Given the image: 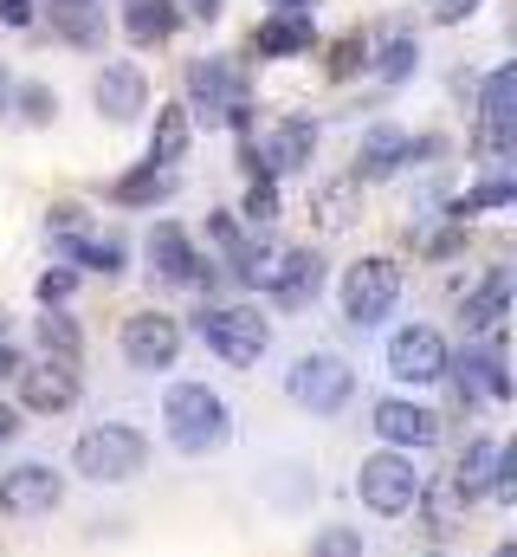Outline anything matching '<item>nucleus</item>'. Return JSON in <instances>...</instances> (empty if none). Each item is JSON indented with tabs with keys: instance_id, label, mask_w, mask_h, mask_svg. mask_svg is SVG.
I'll return each mask as SVG.
<instances>
[{
	"instance_id": "f03ea898",
	"label": "nucleus",
	"mask_w": 517,
	"mask_h": 557,
	"mask_svg": "<svg viewBox=\"0 0 517 557\" xmlns=\"http://www.w3.org/2000/svg\"><path fill=\"white\" fill-rule=\"evenodd\" d=\"M149 467V441L124 428V421H104V428H85L72 441V473H85L91 486H124Z\"/></svg>"
},
{
	"instance_id": "c9c22d12",
	"label": "nucleus",
	"mask_w": 517,
	"mask_h": 557,
	"mask_svg": "<svg viewBox=\"0 0 517 557\" xmlns=\"http://www.w3.org/2000/svg\"><path fill=\"white\" fill-rule=\"evenodd\" d=\"M356 65H369V39H363V33H350V39L330 46V72H337V78H350Z\"/></svg>"
},
{
	"instance_id": "ddd939ff",
	"label": "nucleus",
	"mask_w": 517,
	"mask_h": 557,
	"mask_svg": "<svg viewBox=\"0 0 517 557\" xmlns=\"http://www.w3.org/2000/svg\"><path fill=\"white\" fill-rule=\"evenodd\" d=\"M91 104H98V117H111V124H136L142 111H149V78H142V65H104L98 72V85H91Z\"/></svg>"
},
{
	"instance_id": "ea45409f",
	"label": "nucleus",
	"mask_w": 517,
	"mask_h": 557,
	"mask_svg": "<svg viewBox=\"0 0 517 557\" xmlns=\"http://www.w3.org/2000/svg\"><path fill=\"white\" fill-rule=\"evenodd\" d=\"M220 7H227V0H175V13H188V20H207V26L220 20Z\"/></svg>"
},
{
	"instance_id": "473e14b6",
	"label": "nucleus",
	"mask_w": 517,
	"mask_h": 557,
	"mask_svg": "<svg viewBox=\"0 0 517 557\" xmlns=\"http://www.w3.org/2000/svg\"><path fill=\"white\" fill-rule=\"evenodd\" d=\"M13 104H20L26 124H52L59 117V91H46V85H13Z\"/></svg>"
},
{
	"instance_id": "49530a36",
	"label": "nucleus",
	"mask_w": 517,
	"mask_h": 557,
	"mask_svg": "<svg viewBox=\"0 0 517 557\" xmlns=\"http://www.w3.org/2000/svg\"><path fill=\"white\" fill-rule=\"evenodd\" d=\"M492 557H517V552H512V545H499V552H492Z\"/></svg>"
},
{
	"instance_id": "1a4fd4ad",
	"label": "nucleus",
	"mask_w": 517,
	"mask_h": 557,
	"mask_svg": "<svg viewBox=\"0 0 517 557\" xmlns=\"http://www.w3.org/2000/svg\"><path fill=\"white\" fill-rule=\"evenodd\" d=\"M65 499V480L46 467V460H20L0 473V512L7 519H39V512H59Z\"/></svg>"
},
{
	"instance_id": "de8ad7c7",
	"label": "nucleus",
	"mask_w": 517,
	"mask_h": 557,
	"mask_svg": "<svg viewBox=\"0 0 517 557\" xmlns=\"http://www.w3.org/2000/svg\"><path fill=\"white\" fill-rule=\"evenodd\" d=\"M0 344H7V318H0Z\"/></svg>"
},
{
	"instance_id": "4be33fe9",
	"label": "nucleus",
	"mask_w": 517,
	"mask_h": 557,
	"mask_svg": "<svg viewBox=\"0 0 517 557\" xmlns=\"http://www.w3.org/2000/svg\"><path fill=\"white\" fill-rule=\"evenodd\" d=\"M265 292H272L278 305H311V298L324 292V260H317V253H278Z\"/></svg>"
},
{
	"instance_id": "dca6fc26",
	"label": "nucleus",
	"mask_w": 517,
	"mask_h": 557,
	"mask_svg": "<svg viewBox=\"0 0 517 557\" xmlns=\"http://www.w3.org/2000/svg\"><path fill=\"white\" fill-rule=\"evenodd\" d=\"M311 39H317V26H311L304 7H272L253 33V52H265V59H298V52H311Z\"/></svg>"
},
{
	"instance_id": "c756f323",
	"label": "nucleus",
	"mask_w": 517,
	"mask_h": 557,
	"mask_svg": "<svg viewBox=\"0 0 517 557\" xmlns=\"http://www.w3.org/2000/svg\"><path fill=\"white\" fill-rule=\"evenodd\" d=\"M72 260H78L85 273L117 278L124 273V240H111V234H104V240H98V234H78V240H72Z\"/></svg>"
},
{
	"instance_id": "412c9836",
	"label": "nucleus",
	"mask_w": 517,
	"mask_h": 557,
	"mask_svg": "<svg viewBox=\"0 0 517 557\" xmlns=\"http://www.w3.org/2000/svg\"><path fill=\"white\" fill-rule=\"evenodd\" d=\"M369 72H376V85H407L420 72V39L407 26H388L382 39L369 46Z\"/></svg>"
},
{
	"instance_id": "cd10ccee",
	"label": "nucleus",
	"mask_w": 517,
	"mask_h": 557,
	"mask_svg": "<svg viewBox=\"0 0 517 557\" xmlns=\"http://www.w3.org/2000/svg\"><path fill=\"white\" fill-rule=\"evenodd\" d=\"M52 26L72 46H104V7H91V0H59L52 7Z\"/></svg>"
},
{
	"instance_id": "37998d69",
	"label": "nucleus",
	"mask_w": 517,
	"mask_h": 557,
	"mask_svg": "<svg viewBox=\"0 0 517 557\" xmlns=\"http://www.w3.org/2000/svg\"><path fill=\"white\" fill-rule=\"evenodd\" d=\"M13 434H20V416H13V409H0V441H13Z\"/></svg>"
},
{
	"instance_id": "6e6552de",
	"label": "nucleus",
	"mask_w": 517,
	"mask_h": 557,
	"mask_svg": "<svg viewBox=\"0 0 517 557\" xmlns=\"http://www.w3.org/2000/svg\"><path fill=\"white\" fill-rule=\"evenodd\" d=\"M453 370V357H446V337L433 331V324H407V331H394L388 337V376L394 383H440Z\"/></svg>"
},
{
	"instance_id": "a211bd4d",
	"label": "nucleus",
	"mask_w": 517,
	"mask_h": 557,
	"mask_svg": "<svg viewBox=\"0 0 517 557\" xmlns=\"http://www.w3.org/2000/svg\"><path fill=\"white\" fill-rule=\"evenodd\" d=\"M149 267L162 285H201V253H194V240L175 227V221H162L155 234H149Z\"/></svg>"
},
{
	"instance_id": "9d476101",
	"label": "nucleus",
	"mask_w": 517,
	"mask_h": 557,
	"mask_svg": "<svg viewBox=\"0 0 517 557\" xmlns=\"http://www.w3.org/2000/svg\"><path fill=\"white\" fill-rule=\"evenodd\" d=\"M311 149H317V124H311V117H285V124H272L258 143H247V169L272 182V175L304 169V162H311Z\"/></svg>"
},
{
	"instance_id": "9b49d317",
	"label": "nucleus",
	"mask_w": 517,
	"mask_h": 557,
	"mask_svg": "<svg viewBox=\"0 0 517 557\" xmlns=\"http://www.w3.org/2000/svg\"><path fill=\"white\" fill-rule=\"evenodd\" d=\"M181 357V324L168 311H136L124 318V363L129 370H175Z\"/></svg>"
},
{
	"instance_id": "79ce46f5",
	"label": "nucleus",
	"mask_w": 517,
	"mask_h": 557,
	"mask_svg": "<svg viewBox=\"0 0 517 557\" xmlns=\"http://www.w3.org/2000/svg\"><path fill=\"white\" fill-rule=\"evenodd\" d=\"M20 370H26V363H20V350H13V344H0V376H20Z\"/></svg>"
},
{
	"instance_id": "20e7f679",
	"label": "nucleus",
	"mask_w": 517,
	"mask_h": 557,
	"mask_svg": "<svg viewBox=\"0 0 517 557\" xmlns=\"http://www.w3.org/2000/svg\"><path fill=\"white\" fill-rule=\"evenodd\" d=\"M285 396L311 416H337L350 396H356V370L337 357V350H304L291 370H285Z\"/></svg>"
},
{
	"instance_id": "2eb2a0df",
	"label": "nucleus",
	"mask_w": 517,
	"mask_h": 557,
	"mask_svg": "<svg viewBox=\"0 0 517 557\" xmlns=\"http://www.w3.org/2000/svg\"><path fill=\"white\" fill-rule=\"evenodd\" d=\"M72 403H78V370L72 363H33V370H20V409L65 416Z\"/></svg>"
},
{
	"instance_id": "bb28decb",
	"label": "nucleus",
	"mask_w": 517,
	"mask_h": 557,
	"mask_svg": "<svg viewBox=\"0 0 517 557\" xmlns=\"http://www.w3.org/2000/svg\"><path fill=\"white\" fill-rule=\"evenodd\" d=\"M175 0H124V33L136 46H162L168 33H175Z\"/></svg>"
},
{
	"instance_id": "e433bc0d",
	"label": "nucleus",
	"mask_w": 517,
	"mask_h": 557,
	"mask_svg": "<svg viewBox=\"0 0 517 557\" xmlns=\"http://www.w3.org/2000/svg\"><path fill=\"white\" fill-rule=\"evenodd\" d=\"M46 234H59V240H78V234H85V208H78V201H59V208L46 214Z\"/></svg>"
},
{
	"instance_id": "4468645a",
	"label": "nucleus",
	"mask_w": 517,
	"mask_h": 557,
	"mask_svg": "<svg viewBox=\"0 0 517 557\" xmlns=\"http://www.w3.org/2000/svg\"><path fill=\"white\" fill-rule=\"evenodd\" d=\"M512 98H517V72L512 65H492L486 72V91H479V143L492 149V156H505L512 149Z\"/></svg>"
},
{
	"instance_id": "6ab92c4d",
	"label": "nucleus",
	"mask_w": 517,
	"mask_h": 557,
	"mask_svg": "<svg viewBox=\"0 0 517 557\" xmlns=\"http://www.w3.org/2000/svg\"><path fill=\"white\" fill-rule=\"evenodd\" d=\"M401 162H414V137L394 131V124H376V131L363 137V149H356V182H382Z\"/></svg>"
},
{
	"instance_id": "a18cd8bd",
	"label": "nucleus",
	"mask_w": 517,
	"mask_h": 557,
	"mask_svg": "<svg viewBox=\"0 0 517 557\" xmlns=\"http://www.w3.org/2000/svg\"><path fill=\"white\" fill-rule=\"evenodd\" d=\"M272 7H304V13H311V0H272Z\"/></svg>"
},
{
	"instance_id": "f257e3e1",
	"label": "nucleus",
	"mask_w": 517,
	"mask_h": 557,
	"mask_svg": "<svg viewBox=\"0 0 517 557\" xmlns=\"http://www.w3.org/2000/svg\"><path fill=\"white\" fill-rule=\"evenodd\" d=\"M162 428H168V447L201 460V454H220L234 441V409L207 389V383H175L162 396Z\"/></svg>"
},
{
	"instance_id": "b1692460",
	"label": "nucleus",
	"mask_w": 517,
	"mask_h": 557,
	"mask_svg": "<svg viewBox=\"0 0 517 557\" xmlns=\"http://www.w3.org/2000/svg\"><path fill=\"white\" fill-rule=\"evenodd\" d=\"M188 143H194L188 104H162V111H155V131H149V162H155V169H175V162L188 156Z\"/></svg>"
},
{
	"instance_id": "2f4dec72",
	"label": "nucleus",
	"mask_w": 517,
	"mask_h": 557,
	"mask_svg": "<svg viewBox=\"0 0 517 557\" xmlns=\"http://www.w3.org/2000/svg\"><path fill=\"white\" fill-rule=\"evenodd\" d=\"M304 557H363V532L356 525H324Z\"/></svg>"
},
{
	"instance_id": "393cba45",
	"label": "nucleus",
	"mask_w": 517,
	"mask_h": 557,
	"mask_svg": "<svg viewBox=\"0 0 517 557\" xmlns=\"http://www.w3.org/2000/svg\"><path fill=\"white\" fill-rule=\"evenodd\" d=\"M499 460H505V447H499V441H472L446 480L459 486V499H479V493H492V480H499Z\"/></svg>"
},
{
	"instance_id": "0eeeda50",
	"label": "nucleus",
	"mask_w": 517,
	"mask_h": 557,
	"mask_svg": "<svg viewBox=\"0 0 517 557\" xmlns=\"http://www.w3.org/2000/svg\"><path fill=\"white\" fill-rule=\"evenodd\" d=\"M420 473H414V454H369L363 467H356V493H363V506L369 512H382V519H401V512H414L420 506Z\"/></svg>"
},
{
	"instance_id": "c03bdc74",
	"label": "nucleus",
	"mask_w": 517,
	"mask_h": 557,
	"mask_svg": "<svg viewBox=\"0 0 517 557\" xmlns=\"http://www.w3.org/2000/svg\"><path fill=\"white\" fill-rule=\"evenodd\" d=\"M13 98V72H7V59H0V104Z\"/></svg>"
},
{
	"instance_id": "aec40b11",
	"label": "nucleus",
	"mask_w": 517,
	"mask_h": 557,
	"mask_svg": "<svg viewBox=\"0 0 517 557\" xmlns=\"http://www.w3.org/2000/svg\"><path fill=\"white\" fill-rule=\"evenodd\" d=\"M505 305H512V273H505V267H492L479 292H466L459 318H466V331H479V337H499V331H505Z\"/></svg>"
},
{
	"instance_id": "a19ab883",
	"label": "nucleus",
	"mask_w": 517,
	"mask_h": 557,
	"mask_svg": "<svg viewBox=\"0 0 517 557\" xmlns=\"http://www.w3.org/2000/svg\"><path fill=\"white\" fill-rule=\"evenodd\" d=\"M0 20L7 26H33V0H0Z\"/></svg>"
},
{
	"instance_id": "f8f14e48",
	"label": "nucleus",
	"mask_w": 517,
	"mask_h": 557,
	"mask_svg": "<svg viewBox=\"0 0 517 557\" xmlns=\"http://www.w3.org/2000/svg\"><path fill=\"white\" fill-rule=\"evenodd\" d=\"M376 434H382L394 454H420V447H433V441H440V416H433L427 403L388 396V403H376Z\"/></svg>"
},
{
	"instance_id": "7ed1b4c3",
	"label": "nucleus",
	"mask_w": 517,
	"mask_h": 557,
	"mask_svg": "<svg viewBox=\"0 0 517 557\" xmlns=\"http://www.w3.org/2000/svg\"><path fill=\"white\" fill-rule=\"evenodd\" d=\"M247 72L234 59H194L188 65V117H207V124H234L247 131Z\"/></svg>"
},
{
	"instance_id": "423d86ee",
	"label": "nucleus",
	"mask_w": 517,
	"mask_h": 557,
	"mask_svg": "<svg viewBox=\"0 0 517 557\" xmlns=\"http://www.w3.org/2000/svg\"><path fill=\"white\" fill-rule=\"evenodd\" d=\"M194 331H201V344H207L220 363H234V370L258 363V357H265V344H272L265 318L247 311V305H207V311L194 318Z\"/></svg>"
},
{
	"instance_id": "4c0bfd02",
	"label": "nucleus",
	"mask_w": 517,
	"mask_h": 557,
	"mask_svg": "<svg viewBox=\"0 0 517 557\" xmlns=\"http://www.w3.org/2000/svg\"><path fill=\"white\" fill-rule=\"evenodd\" d=\"M420 7H427V20H433V26H459V20H472L486 0H420Z\"/></svg>"
},
{
	"instance_id": "f3484780",
	"label": "nucleus",
	"mask_w": 517,
	"mask_h": 557,
	"mask_svg": "<svg viewBox=\"0 0 517 557\" xmlns=\"http://www.w3.org/2000/svg\"><path fill=\"white\" fill-rule=\"evenodd\" d=\"M472 396H492V403H505V396H512L505 331H499V337H486V350H472V357L459 363V403H472Z\"/></svg>"
},
{
	"instance_id": "39448f33",
	"label": "nucleus",
	"mask_w": 517,
	"mask_h": 557,
	"mask_svg": "<svg viewBox=\"0 0 517 557\" xmlns=\"http://www.w3.org/2000/svg\"><path fill=\"white\" fill-rule=\"evenodd\" d=\"M337 298H343V318H350L356 331H369V324H382L388 311L401 305V267H394L388 253H369V260H356V267L343 273Z\"/></svg>"
},
{
	"instance_id": "58836bf2",
	"label": "nucleus",
	"mask_w": 517,
	"mask_h": 557,
	"mask_svg": "<svg viewBox=\"0 0 517 557\" xmlns=\"http://www.w3.org/2000/svg\"><path fill=\"white\" fill-rule=\"evenodd\" d=\"M72 285H78L72 273H46V278H39V305H46V311H59V305L72 298Z\"/></svg>"
},
{
	"instance_id": "a878e982",
	"label": "nucleus",
	"mask_w": 517,
	"mask_h": 557,
	"mask_svg": "<svg viewBox=\"0 0 517 557\" xmlns=\"http://www.w3.org/2000/svg\"><path fill=\"white\" fill-rule=\"evenodd\" d=\"M168 195H175V169H155V162H142V169L111 182V201H124V208H155Z\"/></svg>"
},
{
	"instance_id": "72a5a7b5",
	"label": "nucleus",
	"mask_w": 517,
	"mask_h": 557,
	"mask_svg": "<svg viewBox=\"0 0 517 557\" xmlns=\"http://www.w3.org/2000/svg\"><path fill=\"white\" fill-rule=\"evenodd\" d=\"M505 201H512V182H479L472 195L453 201V221H466V214H479V208H505Z\"/></svg>"
},
{
	"instance_id": "f704fd0d",
	"label": "nucleus",
	"mask_w": 517,
	"mask_h": 557,
	"mask_svg": "<svg viewBox=\"0 0 517 557\" xmlns=\"http://www.w3.org/2000/svg\"><path fill=\"white\" fill-rule=\"evenodd\" d=\"M420 499H427V519H433V532H446V525H453V512H459V506H466V499H459V486H453V480H440V486H433V493H427V486H420Z\"/></svg>"
},
{
	"instance_id": "5701e85b",
	"label": "nucleus",
	"mask_w": 517,
	"mask_h": 557,
	"mask_svg": "<svg viewBox=\"0 0 517 557\" xmlns=\"http://www.w3.org/2000/svg\"><path fill=\"white\" fill-rule=\"evenodd\" d=\"M356 208H363V182H356V175H337V182H317V188H311V221H317L324 234H343V227L356 221Z\"/></svg>"
},
{
	"instance_id": "7c9ffc66",
	"label": "nucleus",
	"mask_w": 517,
	"mask_h": 557,
	"mask_svg": "<svg viewBox=\"0 0 517 557\" xmlns=\"http://www.w3.org/2000/svg\"><path fill=\"white\" fill-rule=\"evenodd\" d=\"M240 221H247V227H272V221H278V182L253 175V188H247V201H240Z\"/></svg>"
},
{
	"instance_id": "c85d7f7f",
	"label": "nucleus",
	"mask_w": 517,
	"mask_h": 557,
	"mask_svg": "<svg viewBox=\"0 0 517 557\" xmlns=\"http://www.w3.org/2000/svg\"><path fill=\"white\" fill-rule=\"evenodd\" d=\"M39 350H46V363H72V370H78L85 337H78V324H72L65 311H46V318H39Z\"/></svg>"
}]
</instances>
